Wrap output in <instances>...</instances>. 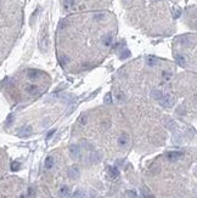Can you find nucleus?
<instances>
[{"mask_svg": "<svg viewBox=\"0 0 197 198\" xmlns=\"http://www.w3.org/2000/svg\"><path fill=\"white\" fill-rule=\"evenodd\" d=\"M158 101L161 102V105L163 107H167V108H169V107H171L175 103L176 98H175V96H173L171 94L167 93V94H162V96H161V98H159Z\"/></svg>", "mask_w": 197, "mask_h": 198, "instance_id": "obj_1", "label": "nucleus"}, {"mask_svg": "<svg viewBox=\"0 0 197 198\" xmlns=\"http://www.w3.org/2000/svg\"><path fill=\"white\" fill-rule=\"evenodd\" d=\"M183 152H180V151H173V152H168L167 153V158L169 159V161H171V162H175V161H178L179 158H181L183 157Z\"/></svg>", "mask_w": 197, "mask_h": 198, "instance_id": "obj_2", "label": "nucleus"}, {"mask_svg": "<svg viewBox=\"0 0 197 198\" xmlns=\"http://www.w3.org/2000/svg\"><path fill=\"white\" fill-rule=\"evenodd\" d=\"M128 144H129V136H128V134H125V133L122 134L119 136V139H118V145L120 147H127Z\"/></svg>", "mask_w": 197, "mask_h": 198, "instance_id": "obj_3", "label": "nucleus"}, {"mask_svg": "<svg viewBox=\"0 0 197 198\" xmlns=\"http://www.w3.org/2000/svg\"><path fill=\"white\" fill-rule=\"evenodd\" d=\"M112 42H113V34H112V33H107L106 35H103V38H102V44H103L106 47L111 46Z\"/></svg>", "mask_w": 197, "mask_h": 198, "instance_id": "obj_4", "label": "nucleus"}, {"mask_svg": "<svg viewBox=\"0 0 197 198\" xmlns=\"http://www.w3.org/2000/svg\"><path fill=\"white\" fill-rule=\"evenodd\" d=\"M69 152H71V156L73 158H78L79 154H80V147L78 145H72L69 147Z\"/></svg>", "mask_w": 197, "mask_h": 198, "instance_id": "obj_5", "label": "nucleus"}, {"mask_svg": "<svg viewBox=\"0 0 197 198\" xmlns=\"http://www.w3.org/2000/svg\"><path fill=\"white\" fill-rule=\"evenodd\" d=\"M107 173H108V175H110L111 179H116L119 175V171H118V169L116 167H107Z\"/></svg>", "mask_w": 197, "mask_h": 198, "instance_id": "obj_6", "label": "nucleus"}, {"mask_svg": "<svg viewBox=\"0 0 197 198\" xmlns=\"http://www.w3.org/2000/svg\"><path fill=\"white\" fill-rule=\"evenodd\" d=\"M54 164H55V159H54V157L51 156H49L47 158L45 159V163H44V167L45 169H51L54 167Z\"/></svg>", "mask_w": 197, "mask_h": 198, "instance_id": "obj_7", "label": "nucleus"}, {"mask_svg": "<svg viewBox=\"0 0 197 198\" xmlns=\"http://www.w3.org/2000/svg\"><path fill=\"white\" fill-rule=\"evenodd\" d=\"M68 175H69L71 179H74V180L78 179L79 177V170H78V168H76V167L71 168L69 171H68Z\"/></svg>", "mask_w": 197, "mask_h": 198, "instance_id": "obj_8", "label": "nucleus"}, {"mask_svg": "<svg viewBox=\"0 0 197 198\" xmlns=\"http://www.w3.org/2000/svg\"><path fill=\"white\" fill-rule=\"evenodd\" d=\"M60 196L61 198H67L69 196V188L67 186H62L60 188Z\"/></svg>", "mask_w": 197, "mask_h": 198, "instance_id": "obj_9", "label": "nucleus"}, {"mask_svg": "<svg viewBox=\"0 0 197 198\" xmlns=\"http://www.w3.org/2000/svg\"><path fill=\"white\" fill-rule=\"evenodd\" d=\"M175 60L180 66H185L186 64V59L184 55H175Z\"/></svg>", "mask_w": 197, "mask_h": 198, "instance_id": "obj_10", "label": "nucleus"}, {"mask_svg": "<svg viewBox=\"0 0 197 198\" xmlns=\"http://www.w3.org/2000/svg\"><path fill=\"white\" fill-rule=\"evenodd\" d=\"M171 77H173L171 72H169V71H164V72H162V79H163L164 81H169V80L171 79Z\"/></svg>", "mask_w": 197, "mask_h": 198, "instance_id": "obj_11", "label": "nucleus"}, {"mask_svg": "<svg viewBox=\"0 0 197 198\" xmlns=\"http://www.w3.org/2000/svg\"><path fill=\"white\" fill-rule=\"evenodd\" d=\"M146 63L149 66H156L157 64V59H156V57H152V56H147L146 57Z\"/></svg>", "mask_w": 197, "mask_h": 198, "instance_id": "obj_12", "label": "nucleus"}, {"mask_svg": "<svg viewBox=\"0 0 197 198\" xmlns=\"http://www.w3.org/2000/svg\"><path fill=\"white\" fill-rule=\"evenodd\" d=\"M152 96L154 100H159L162 96V91H159V90H152Z\"/></svg>", "mask_w": 197, "mask_h": 198, "instance_id": "obj_13", "label": "nucleus"}, {"mask_svg": "<svg viewBox=\"0 0 197 198\" xmlns=\"http://www.w3.org/2000/svg\"><path fill=\"white\" fill-rule=\"evenodd\" d=\"M124 198H136V193L134 191H127L124 194Z\"/></svg>", "mask_w": 197, "mask_h": 198, "instance_id": "obj_14", "label": "nucleus"}, {"mask_svg": "<svg viewBox=\"0 0 197 198\" xmlns=\"http://www.w3.org/2000/svg\"><path fill=\"white\" fill-rule=\"evenodd\" d=\"M86 120H88V115H86V114H81L80 118H79V123H80V124H81V125L86 124Z\"/></svg>", "mask_w": 197, "mask_h": 198, "instance_id": "obj_15", "label": "nucleus"}, {"mask_svg": "<svg viewBox=\"0 0 197 198\" xmlns=\"http://www.w3.org/2000/svg\"><path fill=\"white\" fill-rule=\"evenodd\" d=\"M103 101H105V103H107V105H110V103H112V98H111V94H107L105 96V98H103Z\"/></svg>", "mask_w": 197, "mask_h": 198, "instance_id": "obj_16", "label": "nucleus"}, {"mask_svg": "<svg viewBox=\"0 0 197 198\" xmlns=\"http://www.w3.org/2000/svg\"><path fill=\"white\" fill-rule=\"evenodd\" d=\"M73 198H84V193L81 192V191H77V192H74Z\"/></svg>", "mask_w": 197, "mask_h": 198, "instance_id": "obj_17", "label": "nucleus"}, {"mask_svg": "<svg viewBox=\"0 0 197 198\" xmlns=\"http://www.w3.org/2000/svg\"><path fill=\"white\" fill-rule=\"evenodd\" d=\"M18 165H20V164H18V163H13V164H12V165H11V170H13V171H15V170H17V169L20 168Z\"/></svg>", "mask_w": 197, "mask_h": 198, "instance_id": "obj_18", "label": "nucleus"}, {"mask_svg": "<svg viewBox=\"0 0 197 198\" xmlns=\"http://www.w3.org/2000/svg\"><path fill=\"white\" fill-rule=\"evenodd\" d=\"M142 197H144V198H154V197H153L152 194H150V193H144Z\"/></svg>", "mask_w": 197, "mask_h": 198, "instance_id": "obj_19", "label": "nucleus"}, {"mask_svg": "<svg viewBox=\"0 0 197 198\" xmlns=\"http://www.w3.org/2000/svg\"><path fill=\"white\" fill-rule=\"evenodd\" d=\"M180 12H181V11H180V10H175V15H174V17L176 18V17H179V15H180Z\"/></svg>", "mask_w": 197, "mask_h": 198, "instance_id": "obj_20", "label": "nucleus"}, {"mask_svg": "<svg viewBox=\"0 0 197 198\" xmlns=\"http://www.w3.org/2000/svg\"><path fill=\"white\" fill-rule=\"evenodd\" d=\"M1 162H3V157H1V154H0V165H1Z\"/></svg>", "mask_w": 197, "mask_h": 198, "instance_id": "obj_21", "label": "nucleus"}]
</instances>
